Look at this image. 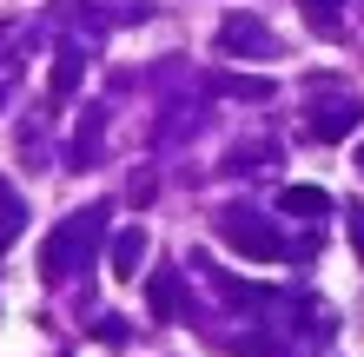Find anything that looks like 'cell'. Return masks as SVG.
<instances>
[]
</instances>
